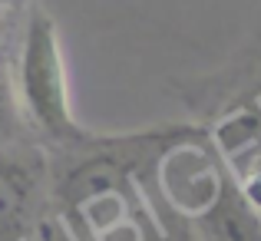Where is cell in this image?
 Masks as SVG:
<instances>
[{"label":"cell","instance_id":"5b68a950","mask_svg":"<svg viewBox=\"0 0 261 241\" xmlns=\"http://www.w3.org/2000/svg\"><path fill=\"white\" fill-rule=\"evenodd\" d=\"M10 37H13V10H0V53L7 50Z\"/></svg>","mask_w":261,"mask_h":241},{"label":"cell","instance_id":"6da1fadb","mask_svg":"<svg viewBox=\"0 0 261 241\" xmlns=\"http://www.w3.org/2000/svg\"><path fill=\"white\" fill-rule=\"evenodd\" d=\"M10 73L23 122L43 149H70L96 132L80 122L76 109H73L60 26L37 4L27 10V20L20 26L17 60H13Z\"/></svg>","mask_w":261,"mask_h":241},{"label":"cell","instance_id":"8992f818","mask_svg":"<svg viewBox=\"0 0 261 241\" xmlns=\"http://www.w3.org/2000/svg\"><path fill=\"white\" fill-rule=\"evenodd\" d=\"M23 0H0V10H17Z\"/></svg>","mask_w":261,"mask_h":241},{"label":"cell","instance_id":"7a4b0ae2","mask_svg":"<svg viewBox=\"0 0 261 241\" xmlns=\"http://www.w3.org/2000/svg\"><path fill=\"white\" fill-rule=\"evenodd\" d=\"M50 208V152L40 142H4L0 146V241H30V231Z\"/></svg>","mask_w":261,"mask_h":241},{"label":"cell","instance_id":"277c9868","mask_svg":"<svg viewBox=\"0 0 261 241\" xmlns=\"http://www.w3.org/2000/svg\"><path fill=\"white\" fill-rule=\"evenodd\" d=\"M4 142H37V139L30 136V129L23 122V113H20L10 66L0 60V146Z\"/></svg>","mask_w":261,"mask_h":241},{"label":"cell","instance_id":"3957f363","mask_svg":"<svg viewBox=\"0 0 261 241\" xmlns=\"http://www.w3.org/2000/svg\"><path fill=\"white\" fill-rule=\"evenodd\" d=\"M195 241H261V211L248 202L231 172L215 195L189 218Z\"/></svg>","mask_w":261,"mask_h":241}]
</instances>
